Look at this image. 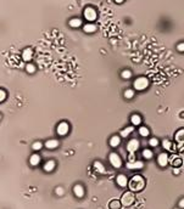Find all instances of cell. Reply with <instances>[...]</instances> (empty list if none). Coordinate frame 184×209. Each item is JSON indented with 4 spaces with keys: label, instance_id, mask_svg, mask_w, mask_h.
I'll return each mask as SVG.
<instances>
[{
    "label": "cell",
    "instance_id": "1",
    "mask_svg": "<svg viewBox=\"0 0 184 209\" xmlns=\"http://www.w3.org/2000/svg\"><path fill=\"white\" fill-rule=\"evenodd\" d=\"M128 185H129V188H131V191L138 192V191H141L143 188H144V186H145V181H144V179L140 176V175H134V176L131 179V181L128 183Z\"/></svg>",
    "mask_w": 184,
    "mask_h": 209
},
{
    "label": "cell",
    "instance_id": "2",
    "mask_svg": "<svg viewBox=\"0 0 184 209\" xmlns=\"http://www.w3.org/2000/svg\"><path fill=\"white\" fill-rule=\"evenodd\" d=\"M133 86H134L135 90L143 91V90H145L146 87L149 86V80H148V78H145V77H138L137 79L134 80Z\"/></svg>",
    "mask_w": 184,
    "mask_h": 209
},
{
    "label": "cell",
    "instance_id": "3",
    "mask_svg": "<svg viewBox=\"0 0 184 209\" xmlns=\"http://www.w3.org/2000/svg\"><path fill=\"white\" fill-rule=\"evenodd\" d=\"M108 160H110V163H111V165L113 168H121L122 167V159H121V157L118 156L117 153H115V152L110 153Z\"/></svg>",
    "mask_w": 184,
    "mask_h": 209
},
{
    "label": "cell",
    "instance_id": "4",
    "mask_svg": "<svg viewBox=\"0 0 184 209\" xmlns=\"http://www.w3.org/2000/svg\"><path fill=\"white\" fill-rule=\"evenodd\" d=\"M134 194L133 192H126L123 196H122V199H121V203L123 204L125 207H129V206H132L133 204V202H134Z\"/></svg>",
    "mask_w": 184,
    "mask_h": 209
},
{
    "label": "cell",
    "instance_id": "5",
    "mask_svg": "<svg viewBox=\"0 0 184 209\" xmlns=\"http://www.w3.org/2000/svg\"><path fill=\"white\" fill-rule=\"evenodd\" d=\"M83 15H84V18L89 22L95 21V19H97V16H98L97 11H95V9H93V8H85Z\"/></svg>",
    "mask_w": 184,
    "mask_h": 209
},
{
    "label": "cell",
    "instance_id": "6",
    "mask_svg": "<svg viewBox=\"0 0 184 209\" xmlns=\"http://www.w3.org/2000/svg\"><path fill=\"white\" fill-rule=\"evenodd\" d=\"M56 131H57V134H59L60 136L67 135V134H69V131H70V125H69V123H67V122H61V123L57 125V128H56Z\"/></svg>",
    "mask_w": 184,
    "mask_h": 209
},
{
    "label": "cell",
    "instance_id": "7",
    "mask_svg": "<svg viewBox=\"0 0 184 209\" xmlns=\"http://www.w3.org/2000/svg\"><path fill=\"white\" fill-rule=\"evenodd\" d=\"M138 148H139V141L137 139L129 140V142L127 144V151L129 153H135V151H137Z\"/></svg>",
    "mask_w": 184,
    "mask_h": 209
},
{
    "label": "cell",
    "instance_id": "8",
    "mask_svg": "<svg viewBox=\"0 0 184 209\" xmlns=\"http://www.w3.org/2000/svg\"><path fill=\"white\" fill-rule=\"evenodd\" d=\"M143 167H144V163L140 162V160H133V162H128V163H127V168H128V169H131V170H133V169H141Z\"/></svg>",
    "mask_w": 184,
    "mask_h": 209
},
{
    "label": "cell",
    "instance_id": "9",
    "mask_svg": "<svg viewBox=\"0 0 184 209\" xmlns=\"http://www.w3.org/2000/svg\"><path fill=\"white\" fill-rule=\"evenodd\" d=\"M32 57H33V50H32L31 48H27V49H24V50L22 51V58H23V61L28 62V61H31V60H32Z\"/></svg>",
    "mask_w": 184,
    "mask_h": 209
},
{
    "label": "cell",
    "instance_id": "10",
    "mask_svg": "<svg viewBox=\"0 0 184 209\" xmlns=\"http://www.w3.org/2000/svg\"><path fill=\"white\" fill-rule=\"evenodd\" d=\"M157 163L160 167H166L168 164V156L167 153H161L157 157Z\"/></svg>",
    "mask_w": 184,
    "mask_h": 209
},
{
    "label": "cell",
    "instance_id": "11",
    "mask_svg": "<svg viewBox=\"0 0 184 209\" xmlns=\"http://www.w3.org/2000/svg\"><path fill=\"white\" fill-rule=\"evenodd\" d=\"M116 183L118 184V186L121 187H126L128 185V180H127V176L123 174H120L117 178H116Z\"/></svg>",
    "mask_w": 184,
    "mask_h": 209
},
{
    "label": "cell",
    "instance_id": "12",
    "mask_svg": "<svg viewBox=\"0 0 184 209\" xmlns=\"http://www.w3.org/2000/svg\"><path fill=\"white\" fill-rule=\"evenodd\" d=\"M73 193H74V196L78 197V198H82L84 196V188L82 185H76L73 187Z\"/></svg>",
    "mask_w": 184,
    "mask_h": 209
},
{
    "label": "cell",
    "instance_id": "13",
    "mask_svg": "<svg viewBox=\"0 0 184 209\" xmlns=\"http://www.w3.org/2000/svg\"><path fill=\"white\" fill-rule=\"evenodd\" d=\"M59 146V141L55 140V139H50V140H48L46 142H45V147L46 148H49V150H54V148H57Z\"/></svg>",
    "mask_w": 184,
    "mask_h": 209
},
{
    "label": "cell",
    "instance_id": "14",
    "mask_svg": "<svg viewBox=\"0 0 184 209\" xmlns=\"http://www.w3.org/2000/svg\"><path fill=\"white\" fill-rule=\"evenodd\" d=\"M174 139H176L177 142L184 144V129H179L178 131H177L176 135H174Z\"/></svg>",
    "mask_w": 184,
    "mask_h": 209
},
{
    "label": "cell",
    "instance_id": "15",
    "mask_svg": "<svg viewBox=\"0 0 184 209\" xmlns=\"http://www.w3.org/2000/svg\"><path fill=\"white\" fill-rule=\"evenodd\" d=\"M29 163H31V165H33V167H37V165L40 163V156H39V154H37V153L32 154L31 158H29Z\"/></svg>",
    "mask_w": 184,
    "mask_h": 209
},
{
    "label": "cell",
    "instance_id": "16",
    "mask_svg": "<svg viewBox=\"0 0 184 209\" xmlns=\"http://www.w3.org/2000/svg\"><path fill=\"white\" fill-rule=\"evenodd\" d=\"M55 165H56V164H55V160H48L46 163L44 164V170L48 172V173L52 172L54 169H55Z\"/></svg>",
    "mask_w": 184,
    "mask_h": 209
},
{
    "label": "cell",
    "instance_id": "17",
    "mask_svg": "<svg viewBox=\"0 0 184 209\" xmlns=\"http://www.w3.org/2000/svg\"><path fill=\"white\" fill-rule=\"evenodd\" d=\"M83 31L85 33H94L95 31H97V26H95L94 23H87L83 27Z\"/></svg>",
    "mask_w": 184,
    "mask_h": 209
},
{
    "label": "cell",
    "instance_id": "18",
    "mask_svg": "<svg viewBox=\"0 0 184 209\" xmlns=\"http://www.w3.org/2000/svg\"><path fill=\"white\" fill-rule=\"evenodd\" d=\"M94 169L97 170L98 173H100V174H105V172H106V170H105V167L101 164L100 162H98V160L94 162Z\"/></svg>",
    "mask_w": 184,
    "mask_h": 209
},
{
    "label": "cell",
    "instance_id": "19",
    "mask_svg": "<svg viewBox=\"0 0 184 209\" xmlns=\"http://www.w3.org/2000/svg\"><path fill=\"white\" fill-rule=\"evenodd\" d=\"M69 24H70V27H72V28H78V27L82 26V19H79V18H72V19H70Z\"/></svg>",
    "mask_w": 184,
    "mask_h": 209
},
{
    "label": "cell",
    "instance_id": "20",
    "mask_svg": "<svg viewBox=\"0 0 184 209\" xmlns=\"http://www.w3.org/2000/svg\"><path fill=\"white\" fill-rule=\"evenodd\" d=\"M120 144H121V136L115 135V136H112L110 139V146L111 147H117Z\"/></svg>",
    "mask_w": 184,
    "mask_h": 209
},
{
    "label": "cell",
    "instance_id": "21",
    "mask_svg": "<svg viewBox=\"0 0 184 209\" xmlns=\"http://www.w3.org/2000/svg\"><path fill=\"white\" fill-rule=\"evenodd\" d=\"M133 130H134V128L133 126H127V128H125L123 130H121V137H127L129 134L131 133H133Z\"/></svg>",
    "mask_w": 184,
    "mask_h": 209
},
{
    "label": "cell",
    "instance_id": "22",
    "mask_svg": "<svg viewBox=\"0 0 184 209\" xmlns=\"http://www.w3.org/2000/svg\"><path fill=\"white\" fill-rule=\"evenodd\" d=\"M131 123L133 125H139L141 123V117L139 116V114H133V116L131 117Z\"/></svg>",
    "mask_w": 184,
    "mask_h": 209
},
{
    "label": "cell",
    "instance_id": "23",
    "mask_svg": "<svg viewBox=\"0 0 184 209\" xmlns=\"http://www.w3.org/2000/svg\"><path fill=\"white\" fill-rule=\"evenodd\" d=\"M162 147L165 148V150H167V151H172V150H173V144H172L169 140H163Z\"/></svg>",
    "mask_w": 184,
    "mask_h": 209
},
{
    "label": "cell",
    "instance_id": "24",
    "mask_svg": "<svg viewBox=\"0 0 184 209\" xmlns=\"http://www.w3.org/2000/svg\"><path fill=\"white\" fill-rule=\"evenodd\" d=\"M121 202L117 201V199H113L110 202V204H108V207H110V209H120L121 208Z\"/></svg>",
    "mask_w": 184,
    "mask_h": 209
},
{
    "label": "cell",
    "instance_id": "25",
    "mask_svg": "<svg viewBox=\"0 0 184 209\" xmlns=\"http://www.w3.org/2000/svg\"><path fill=\"white\" fill-rule=\"evenodd\" d=\"M139 134H140V136H143V137H146V136H149V129L146 126H140L139 128Z\"/></svg>",
    "mask_w": 184,
    "mask_h": 209
},
{
    "label": "cell",
    "instance_id": "26",
    "mask_svg": "<svg viewBox=\"0 0 184 209\" xmlns=\"http://www.w3.org/2000/svg\"><path fill=\"white\" fill-rule=\"evenodd\" d=\"M182 163H183V160H182L181 157L173 156V158H172V165H173V167H178V165H181Z\"/></svg>",
    "mask_w": 184,
    "mask_h": 209
},
{
    "label": "cell",
    "instance_id": "27",
    "mask_svg": "<svg viewBox=\"0 0 184 209\" xmlns=\"http://www.w3.org/2000/svg\"><path fill=\"white\" fill-rule=\"evenodd\" d=\"M153 151L151 150H144L143 151V157H144L145 159H151L153 158Z\"/></svg>",
    "mask_w": 184,
    "mask_h": 209
},
{
    "label": "cell",
    "instance_id": "28",
    "mask_svg": "<svg viewBox=\"0 0 184 209\" xmlns=\"http://www.w3.org/2000/svg\"><path fill=\"white\" fill-rule=\"evenodd\" d=\"M121 77L123 78V79H129V78L132 77V72L129 71V69H125V71H122Z\"/></svg>",
    "mask_w": 184,
    "mask_h": 209
},
{
    "label": "cell",
    "instance_id": "29",
    "mask_svg": "<svg viewBox=\"0 0 184 209\" xmlns=\"http://www.w3.org/2000/svg\"><path fill=\"white\" fill-rule=\"evenodd\" d=\"M133 96H134V90L133 89H127L125 91V97L126 99H133Z\"/></svg>",
    "mask_w": 184,
    "mask_h": 209
},
{
    "label": "cell",
    "instance_id": "30",
    "mask_svg": "<svg viewBox=\"0 0 184 209\" xmlns=\"http://www.w3.org/2000/svg\"><path fill=\"white\" fill-rule=\"evenodd\" d=\"M26 71L28 72V73H34V72H36V66H34V65H32V63H27V66H26Z\"/></svg>",
    "mask_w": 184,
    "mask_h": 209
},
{
    "label": "cell",
    "instance_id": "31",
    "mask_svg": "<svg viewBox=\"0 0 184 209\" xmlns=\"http://www.w3.org/2000/svg\"><path fill=\"white\" fill-rule=\"evenodd\" d=\"M42 147H43V144L40 142V141H36V142L32 145V148H33L34 151H39Z\"/></svg>",
    "mask_w": 184,
    "mask_h": 209
},
{
    "label": "cell",
    "instance_id": "32",
    "mask_svg": "<svg viewBox=\"0 0 184 209\" xmlns=\"http://www.w3.org/2000/svg\"><path fill=\"white\" fill-rule=\"evenodd\" d=\"M149 145L151 146V147H156V146L159 145V140L156 139V137H151V139L149 140Z\"/></svg>",
    "mask_w": 184,
    "mask_h": 209
},
{
    "label": "cell",
    "instance_id": "33",
    "mask_svg": "<svg viewBox=\"0 0 184 209\" xmlns=\"http://www.w3.org/2000/svg\"><path fill=\"white\" fill-rule=\"evenodd\" d=\"M6 99V91L0 89V102H3V101Z\"/></svg>",
    "mask_w": 184,
    "mask_h": 209
},
{
    "label": "cell",
    "instance_id": "34",
    "mask_svg": "<svg viewBox=\"0 0 184 209\" xmlns=\"http://www.w3.org/2000/svg\"><path fill=\"white\" fill-rule=\"evenodd\" d=\"M177 50H178L179 52H184V42L179 43L178 45H177Z\"/></svg>",
    "mask_w": 184,
    "mask_h": 209
},
{
    "label": "cell",
    "instance_id": "35",
    "mask_svg": "<svg viewBox=\"0 0 184 209\" xmlns=\"http://www.w3.org/2000/svg\"><path fill=\"white\" fill-rule=\"evenodd\" d=\"M55 192H56L57 196H62V194H64V188L62 187H57L56 190H55Z\"/></svg>",
    "mask_w": 184,
    "mask_h": 209
},
{
    "label": "cell",
    "instance_id": "36",
    "mask_svg": "<svg viewBox=\"0 0 184 209\" xmlns=\"http://www.w3.org/2000/svg\"><path fill=\"white\" fill-rule=\"evenodd\" d=\"M179 208H184V198L179 201Z\"/></svg>",
    "mask_w": 184,
    "mask_h": 209
},
{
    "label": "cell",
    "instance_id": "37",
    "mask_svg": "<svg viewBox=\"0 0 184 209\" xmlns=\"http://www.w3.org/2000/svg\"><path fill=\"white\" fill-rule=\"evenodd\" d=\"M134 160V153H131L129 154V162H133Z\"/></svg>",
    "mask_w": 184,
    "mask_h": 209
},
{
    "label": "cell",
    "instance_id": "38",
    "mask_svg": "<svg viewBox=\"0 0 184 209\" xmlns=\"http://www.w3.org/2000/svg\"><path fill=\"white\" fill-rule=\"evenodd\" d=\"M173 173L174 174H179V169H178V168H176V169H173Z\"/></svg>",
    "mask_w": 184,
    "mask_h": 209
},
{
    "label": "cell",
    "instance_id": "39",
    "mask_svg": "<svg viewBox=\"0 0 184 209\" xmlns=\"http://www.w3.org/2000/svg\"><path fill=\"white\" fill-rule=\"evenodd\" d=\"M115 1L117 3V4H122V3H123V0H115Z\"/></svg>",
    "mask_w": 184,
    "mask_h": 209
},
{
    "label": "cell",
    "instance_id": "40",
    "mask_svg": "<svg viewBox=\"0 0 184 209\" xmlns=\"http://www.w3.org/2000/svg\"><path fill=\"white\" fill-rule=\"evenodd\" d=\"M0 119H1V116H0Z\"/></svg>",
    "mask_w": 184,
    "mask_h": 209
},
{
    "label": "cell",
    "instance_id": "41",
    "mask_svg": "<svg viewBox=\"0 0 184 209\" xmlns=\"http://www.w3.org/2000/svg\"><path fill=\"white\" fill-rule=\"evenodd\" d=\"M176 209H178V208H176Z\"/></svg>",
    "mask_w": 184,
    "mask_h": 209
}]
</instances>
